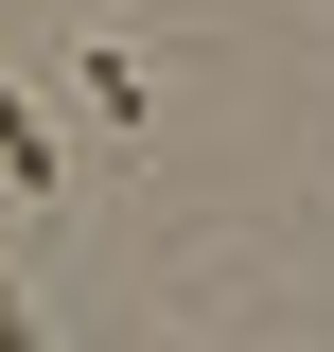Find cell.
I'll list each match as a JSON object with an SVG mask.
<instances>
[{
    "instance_id": "6da1fadb",
    "label": "cell",
    "mask_w": 334,
    "mask_h": 352,
    "mask_svg": "<svg viewBox=\"0 0 334 352\" xmlns=\"http://www.w3.org/2000/svg\"><path fill=\"white\" fill-rule=\"evenodd\" d=\"M0 194H36V212L71 194V141H53V106H36L18 71H0Z\"/></svg>"
},
{
    "instance_id": "7a4b0ae2",
    "label": "cell",
    "mask_w": 334,
    "mask_h": 352,
    "mask_svg": "<svg viewBox=\"0 0 334 352\" xmlns=\"http://www.w3.org/2000/svg\"><path fill=\"white\" fill-rule=\"evenodd\" d=\"M71 106H88V124H141V106H159V71H141L124 36H88V53H71Z\"/></svg>"
}]
</instances>
